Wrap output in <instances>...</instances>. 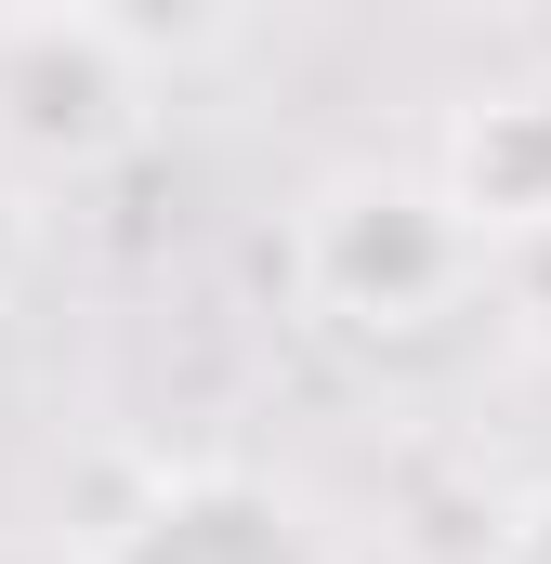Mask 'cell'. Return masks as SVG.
Instances as JSON below:
<instances>
[{"mask_svg":"<svg viewBox=\"0 0 551 564\" xmlns=\"http://www.w3.org/2000/svg\"><path fill=\"white\" fill-rule=\"evenodd\" d=\"M106 564H315V539H302L289 499L237 486V473H197V486H171L144 525H119Z\"/></svg>","mask_w":551,"mask_h":564,"instance_id":"1","label":"cell"},{"mask_svg":"<svg viewBox=\"0 0 551 564\" xmlns=\"http://www.w3.org/2000/svg\"><path fill=\"white\" fill-rule=\"evenodd\" d=\"M0 13H66V0H0Z\"/></svg>","mask_w":551,"mask_h":564,"instance_id":"2","label":"cell"}]
</instances>
